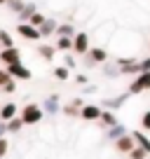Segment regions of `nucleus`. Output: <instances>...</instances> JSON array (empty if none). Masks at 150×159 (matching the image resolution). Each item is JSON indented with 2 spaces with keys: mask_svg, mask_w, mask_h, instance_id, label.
Returning <instances> with one entry per match:
<instances>
[{
  "mask_svg": "<svg viewBox=\"0 0 150 159\" xmlns=\"http://www.w3.org/2000/svg\"><path fill=\"white\" fill-rule=\"evenodd\" d=\"M91 49V38L89 33H85V30H77V33L73 35V52L77 56H87Z\"/></svg>",
  "mask_w": 150,
  "mask_h": 159,
  "instance_id": "2",
  "label": "nucleus"
},
{
  "mask_svg": "<svg viewBox=\"0 0 150 159\" xmlns=\"http://www.w3.org/2000/svg\"><path fill=\"white\" fill-rule=\"evenodd\" d=\"M75 33H77V30H75V26L70 24V21H59V28H56V38H73Z\"/></svg>",
  "mask_w": 150,
  "mask_h": 159,
  "instance_id": "17",
  "label": "nucleus"
},
{
  "mask_svg": "<svg viewBox=\"0 0 150 159\" xmlns=\"http://www.w3.org/2000/svg\"><path fill=\"white\" fill-rule=\"evenodd\" d=\"M75 84H80V87H87V84H89V75H85V73L75 75Z\"/></svg>",
  "mask_w": 150,
  "mask_h": 159,
  "instance_id": "33",
  "label": "nucleus"
},
{
  "mask_svg": "<svg viewBox=\"0 0 150 159\" xmlns=\"http://www.w3.org/2000/svg\"><path fill=\"white\" fill-rule=\"evenodd\" d=\"M99 124L103 126V131L113 129L115 124H120V119H117V112H110V110H103V115H101V119H99Z\"/></svg>",
  "mask_w": 150,
  "mask_h": 159,
  "instance_id": "14",
  "label": "nucleus"
},
{
  "mask_svg": "<svg viewBox=\"0 0 150 159\" xmlns=\"http://www.w3.org/2000/svg\"><path fill=\"white\" fill-rule=\"evenodd\" d=\"M0 63H2V68H7V66H14V63H24V61H21V52L16 49V47L0 49Z\"/></svg>",
  "mask_w": 150,
  "mask_h": 159,
  "instance_id": "6",
  "label": "nucleus"
},
{
  "mask_svg": "<svg viewBox=\"0 0 150 159\" xmlns=\"http://www.w3.org/2000/svg\"><path fill=\"white\" fill-rule=\"evenodd\" d=\"M38 54H40V59L52 61L56 56V47L54 45H47V42H40V45H38Z\"/></svg>",
  "mask_w": 150,
  "mask_h": 159,
  "instance_id": "20",
  "label": "nucleus"
},
{
  "mask_svg": "<svg viewBox=\"0 0 150 159\" xmlns=\"http://www.w3.org/2000/svg\"><path fill=\"white\" fill-rule=\"evenodd\" d=\"M63 66L73 70L75 66H77V59H75V56H70V54H66V56H63Z\"/></svg>",
  "mask_w": 150,
  "mask_h": 159,
  "instance_id": "32",
  "label": "nucleus"
},
{
  "mask_svg": "<svg viewBox=\"0 0 150 159\" xmlns=\"http://www.w3.org/2000/svg\"><path fill=\"white\" fill-rule=\"evenodd\" d=\"M2 91H5V94H14L16 91V80H10V82L2 87Z\"/></svg>",
  "mask_w": 150,
  "mask_h": 159,
  "instance_id": "35",
  "label": "nucleus"
},
{
  "mask_svg": "<svg viewBox=\"0 0 150 159\" xmlns=\"http://www.w3.org/2000/svg\"><path fill=\"white\" fill-rule=\"evenodd\" d=\"M16 33L19 38H24L26 42H40L42 35H40V28H35L30 24H16Z\"/></svg>",
  "mask_w": 150,
  "mask_h": 159,
  "instance_id": "4",
  "label": "nucleus"
},
{
  "mask_svg": "<svg viewBox=\"0 0 150 159\" xmlns=\"http://www.w3.org/2000/svg\"><path fill=\"white\" fill-rule=\"evenodd\" d=\"M101 70H103V75H105L108 80H113V77H120V75H122L115 61H113V63H103V66H101Z\"/></svg>",
  "mask_w": 150,
  "mask_h": 159,
  "instance_id": "23",
  "label": "nucleus"
},
{
  "mask_svg": "<svg viewBox=\"0 0 150 159\" xmlns=\"http://www.w3.org/2000/svg\"><path fill=\"white\" fill-rule=\"evenodd\" d=\"M7 7H10L14 14H19V12L26 7V0H12V2H7Z\"/></svg>",
  "mask_w": 150,
  "mask_h": 159,
  "instance_id": "29",
  "label": "nucleus"
},
{
  "mask_svg": "<svg viewBox=\"0 0 150 159\" xmlns=\"http://www.w3.org/2000/svg\"><path fill=\"white\" fill-rule=\"evenodd\" d=\"M7 152H10V140H7V136H2L0 138V157H7Z\"/></svg>",
  "mask_w": 150,
  "mask_h": 159,
  "instance_id": "31",
  "label": "nucleus"
},
{
  "mask_svg": "<svg viewBox=\"0 0 150 159\" xmlns=\"http://www.w3.org/2000/svg\"><path fill=\"white\" fill-rule=\"evenodd\" d=\"M143 91H150V73L136 75V77L131 80V84H129V89H127V94H129V96H136V94H143Z\"/></svg>",
  "mask_w": 150,
  "mask_h": 159,
  "instance_id": "3",
  "label": "nucleus"
},
{
  "mask_svg": "<svg viewBox=\"0 0 150 159\" xmlns=\"http://www.w3.org/2000/svg\"><path fill=\"white\" fill-rule=\"evenodd\" d=\"M7 2H12V0H7Z\"/></svg>",
  "mask_w": 150,
  "mask_h": 159,
  "instance_id": "40",
  "label": "nucleus"
},
{
  "mask_svg": "<svg viewBox=\"0 0 150 159\" xmlns=\"http://www.w3.org/2000/svg\"><path fill=\"white\" fill-rule=\"evenodd\" d=\"M141 73H150V56L141 59Z\"/></svg>",
  "mask_w": 150,
  "mask_h": 159,
  "instance_id": "36",
  "label": "nucleus"
},
{
  "mask_svg": "<svg viewBox=\"0 0 150 159\" xmlns=\"http://www.w3.org/2000/svg\"><path fill=\"white\" fill-rule=\"evenodd\" d=\"M5 2H7V0H0V5H5Z\"/></svg>",
  "mask_w": 150,
  "mask_h": 159,
  "instance_id": "39",
  "label": "nucleus"
},
{
  "mask_svg": "<svg viewBox=\"0 0 150 159\" xmlns=\"http://www.w3.org/2000/svg\"><path fill=\"white\" fill-rule=\"evenodd\" d=\"M120 73H122V75H134V77H136V75H141V59H134L131 63L122 66Z\"/></svg>",
  "mask_w": 150,
  "mask_h": 159,
  "instance_id": "21",
  "label": "nucleus"
},
{
  "mask_svg": "<svg viewBox=\"0 0 150 159\" xmlns=\"http://www.w3.org/2000/svg\"><path fill=\"white\" fill-rule=\"evenodd\" d=\"M45 21H47V16L42 14V12H35V14L30 16L28 24H30V26H35V28H42V24H45Z\"/></svg>",
  "mask_w": 150,
  "mask_h": 159,
  "instance_id": "27",
  "label": "nucleus"
},
{
  "mask_svg": "<svg viewBox=\"0 0 150 159\" xmlns=\"http://www.w3.org/2000/svg\"><path fill=\"white\" fill-rule=\"evenodd\" d=\"M82 105H85V101L77 96V98H73V101H68V103H63V108H61V112L66 115V117H80V110H82Z\"/></svg>",
  "mask_w": 150,
  "mask_h": 159,
  "instance_id": "10",
  "label": "nucleus"
},
{
  "mask_svg": "<svg viewBox=\"0 0 150 159\" xmlns=\"http://www.w3.org/2000/svg\"><path fill=\"white\" fill-rule=\"evenodd\" d=\"M0 159H5V157H0Z\"/></svg>",
  "mask_w": 150,
  "mask_h": 159,
  "instance_id": "41",
  "label": "nucleus"
},
{
  "mask_svg": "<svg viewBox=\"0 0 150 159\" xmlns=\"http://www.w3.org/2000/svg\"><path fill=\"white\" fill-rule=\"evenodd\" d=\"M56 28H59V21L56 19H47L40 28V35L42 38H56Z\"/></svg>",
  "mask_w": 150,
  "mask_h": 159,
  "instance_id": "15",
  "label": "nucleus"
},
{
  "mask_svg": "<svg viewBox=\"0 0 150 159\" xmlns=\"http://www.w3.org/2000/svg\"><path fill=\"white\" fill-rule=\"evenodd\" d=\"M35 12H38V5H35V2H26V7L16 14V16H19V24H28L30 16H33Z\"/></svg>",
  "mask_w": 150,
  "mask_h": 159,
  "instance_id": "19",
  "label": "nucleus"
},
{
  "mask_svg": "<svg viewBox=\"0 0 150 159\" xmlns=\"http://www.w3.org/2000/svg\"><path fill=\"white\" fill-rule=\"evenodd\" d=\"M10 80H12V77H10V73H7V68H0V89H2Z\"/></svg>",
  "mask_w": 150,
  "mask_h": 159,
  "instance_id": "34",
  "label": "nucleus"
},
{
  "mask_svg": "<svg viewBox=\"0 0 150 159\" xmlns=\"http://www.w3.org/2000/svg\"><path fill=\"white\" fill-rule=\"evenodd\" d=\"M113 145H115V150H117V152H122V154H129L131 150L136 148V140L131 138L129 134H127V136H122V138H117Z\"/></svg>",
  "mask_w": 150,
  "mask_h": 159,
  "instance_id": "13",
  "label": "nucleus"
},
{
  "mask_svg": "<svg viewBox=\"0 0 150 159\" xmlns=\"http://www.w3.org/2000/svg\"><path fill=\"white\" fill-rule=\"evenodd\" d=\"M19 117V105L12 103V101H7V103L0 105V122H10V119Z\"/></svg>",
  "mask_w": 150,
  "mask_h": 159,
  "instance_id": "12",
  "label": "nucleus"
},
{
  "mask_svg": "<svg viewBox=\"0 0 150 159\" xmlns=\"http://www.w3.org/2000/svg\"><path fill=\"white\" fill-rule=\"evenodd\" d=\"M96 91H99V89H96L94 84H87V87H85V96H89V94H96Z\"/></svg>",
  "mask_w": 150,
  "mask_h": 159,
  "instance_id": "37",
  "label": "nucleus"
},
{
  "mask_svg": "<svg viewBox=\"0 0 150 159\" xmlns=\"http://www.w3.org/2000/svg\"><path fill=\"white\" fill-rule=\"evenodd\" d=\"M19 117H21V122H24V126H35L45 119V110L38 103H26L24 108L19 110Z\"/></svg>",
  "mask_w": 150,
  "mask_h": 159,
  "instance_id": "1",
  "label": "nucleus"
},
{
  "mask_svg": "<svg viewBox=\"0 0 150 159\" xmlns=\"http://www.w3.org/2000/svg\"><path fill=\"white\" fill-rule=\"evenodd\" d=\"M141 129H143V131H150V110H145V112L141 115Z\"/></svg>",
  "mask_w": 150,
  "mask_h": 159,
  "instance_id": "30",
  "label": "nucleus"
},
{
  "mask_svg": "<svg viewBox=\"0 0 150 159\" xmlns=\"http://www.w3.org/2000/svg\"><path fill=\"white\" fill-rule=\"evenodd\" d=\"M2 136H7V126H5V122H0V138Z\"/></svg>",
  "mask_w": 150,
  "mask_h": 159,
  "instance_id": "38",
  "label": "nucleus"
},
{
  "mask_svg": "<svg viewBox=\"0 0 150 159\" xmlns=\"http://www.w3.org/2000/svg\"><path fill=\"white\" fill-rule=\"evenodd\" d=\"M61 108H63V103H61V96L59 94H49L45 98V103H42V110H45V115H49V117L59 115Z\"/></svg>",
  "mask_w": 150,
  "mask_h": 159,
  "instance_id": "8",
  "label": "nucleus"
},
{
  "mask_svg": "<svg viewBox=\"0 0 150 159\" xmlns=\"http://www.w3.org/2000/svg\"><path fill=\"white\" fill-rule=\"evenodd\" d=\"M5 126H7V134H19L24 129V122H21V117H14L10 122H5Z\"/></svg>",
  "mask_w": 150,
  "mask_h": 159,
  "instance_id": "25",
  "label": "nucleus"
},
{
  "mask_svg": "<svg viewBox=\"0 0 150 159\" xmlns=\"http://www.w3.org/2000/svg\"><path fill=\"white\" fill-rule=\"evenodd\" d=\"M129 136L136 140V145H138L141 150H145V152L150 154V138L143 134V131H129Z\"/></svg>",
  "mask_w": 150,
  "mask_h": 159,
  "instance_id": "16",
  "label": "nucleus"
},
{
  "mask_svg": "<svg viewBox=\"0 0 150 159\" xmlns=\"http://www.w3.org/2000/svg\"><path fill=\"white\" fill-rule=\"evenodd\" d=\"M54 77L59 80V82H66V80L70 77V68H66V66H56V68H54Z\"/></svg>",
  "mask_w": 150,
  "mask_h": 159,
  "instance_id": "26",
  "label": "nucleus"
},
{
  "mask_svg": "<svg viewBox=\"0 0 150 159\" xmlns=\"http://www.w3.org/2000/svg\"><path fill=\"white\" fill-rule=\"evenodd\" d=\"M148 157H150V154L145 152V150H141L138 145H136V148L129 152V159H148Z\"/></svg>",
  "mask_w": 150,
  "mask_h": 159,
  "instance_id": "28",
  "label": "nucleus"
},
{
  "mask_svg": "<svg viewBox=\"0 0 150 159\" xmlns=\"http://www.w3.org/2000/svg\"><path fill=\"white\" fill-rule=\"evenodd\" d=\"M54 47H56V52L68 54V52H73V38H56L54 40Z\"/></svg>",
  "mask_w": 150,
  "mask_h": 159,
  "instance_id": "22",
  "label": "nucleus"
},
{
  "mask_svg": "<svg viewBox=\"0 0 150 159\" xmlns=\"http://www.w3.org/2000/svg\"><path fill=\"white\" fill-rule=\"evenodd\" d=\"M127 101H129V94H120V96H113V98H103L101 108H103V110H110V112H117V110H120Z\"/></svg>",
  "mask_w": 150,
  "mask_h": 159,
  "instance_id": "9",
  "label": "nucleus"
},
{
  "mask_svg": "<svg viewBox=\"0 0 150 159\" xmlns=\"http://www.w3.org/2000/svg\"><path fill=\"white\" fill-rule=\"evenodd\" d=\"M0 105H2V103H0Z\"/></svg>",
  "mask_w": 150,
  "mask_h": 159,
  "instance_id": "42",
  "label": "nucleus"
},
{
  "mask_svg": "<svg viewBox=\"0 0 150 159\" xmlns=\"http://www.w3.org/2000/svg\"><path fill=\"white\" fill-rule=\"evenodd\" d=\"M127 134H129V129H127L124 124H115L113 129H108V131H105V138L115 143L117 138H122V136H127Z\"/></svg>",
  "mask_w": 150,
  "mask_h": 159,
  "instance_id": "18",
  "label": "nucleus"
},
{
  "mask_svg": "<svg viewBox=\"0 0 150 159\" xmlns=\"http://www.w3.org/2000/svg\"><path fill=\"white\" fill-rule=\"evenodd\" d=\"M7 47H14V38L10 35V30L0 28V49H7Z\"/></svg>",
  "mask_w": 150,
  "mask_h": 159,
  "instance_id": "24",
  "label": "nucleus"
},
{
  "mask_svg": "<svg viewBox=\"0 0 150 159\" xmlns=\"http://www.w3.org/2000/svg\"><path fill=\"white\" fill-rule=\"evenodd\" d=\"M87 59L94 66H103V63H108V49H105V47H91Z\"/></svg>",
  "mask_w": 150,
  "mask_h": 159,
  "instance_id": "11",
  "label": "nucleus"
},
{
  "mask_svg": "<svg viewBox=\"0 0 150 159\" xmlns=\"http://www.w3.org/2000/svg\"><path fill=\"white\" fill-rule=\"evenodd\" d=\"M101 115H103V108L96 103H85L80 110V119H85V122H99Z\"/></svg>",
  "mask_w": 150,
  "mask_h": 159,
  "instance_id": "5",
  "label": "nucleus"
},
{
  "mask_svg": "<svg viewBox=\"0 0 150 159\" xmlns=\"http://www.w3.org/2000/svg\"><path fill=\"white\" fill-rule=\"evenodd\" d=\"M7 73H10L12 80H21V82H28L33 77V70L24 63H14V66H7Z\"/></svg>",
  "mask_w": 150,
  "mask_h": 159,
  "instance_id": "7",
  "label": "nucleus"
}]
</instances>
